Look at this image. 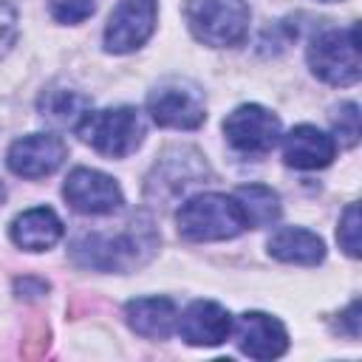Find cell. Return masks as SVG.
<instances>
[{
	"label": "cell",
	"mask_w": 362,
	"mask_h": 362,
	"mask_svg": "<svg viewBox=\"0 0 362 362\" xmlns=\"http://www.w3.org/2000/svg\"><path fill=\"white\" fill-rule=\"evenodd\" d=\"M158 246V238L153 232V223L147 218H136L127 223V229L116 235H85L74 243L71 255L79 266H90L99 272H130L153 257Z\"/></svg>",
	"instance_id": "6da1fadb"
},
{
	"label": "cell",
	"mask_w": 362,
	"mask_h": 362,
	"mask_svg": "<svg viewBox=\"0 0 362 362\" xmlns=\"http://www.w3.org/2000/svg\"><path fill=\"white\" fill-rule=\"evenodd\" d=\"M178 235L192 243L209 240H229L246 229V218L235 201V195L221 192H201L181 204L175 215Z\"/></svg>",
	"instance_id": "7a4b0ae2"
},
{
	"label": "cell",
	"mask_w": 362,
	"mask_h": 362,
	"mask_svg": "<svg viewBox=\"0 0 362 362\" xmlns=\"http://www.w3.org/2000/svg\"><path fill=\"white\" fill-rule=\"evenodd\" d=\"M184 17L192 37L212 48L240 45L249 34L246 0H187Z\"/></svg>",
	"instance_id": "3957f363"
},
{
	"label": "cell",
	"mask_w": 362,
	"mask_h": 362,
	"mask_svg": "<svg viewBox=\"0 0 362 362\" xmlns=\"http://www.w3.org/2000/svg\"><path fill=\"white\" fill-rule=\"evenodd\" d=\"M308 68L317 79L328 85H356L362 76L359 57V28H325L308 45Z\"/></svg>",
	"instance_id": "277c9868"
},
{
	"label": "cell",
	"mask_w": 362,
	"mask_h": 362,
	"mask_svg": "<svg viewBox=\"0 0 362 362\" xmlns=\"http://www.w3.org/2000/svg\"><path fill=\"white\" fill-rule=\"evenodd\" d=\"M79 139L90 144L96 153L107 158H124L136 153V147L144 139V122L136 107L119 105L105 110H88V116L76 127Z\"/></svg>",
	"instance_id": "5b68a950"
},
{
	"label": "cell",
	"mask_w": 362,
	"mask_h": 362,
	"mask_svg": "<svg viewBox=\"0 0 362 362\" xmlns=\"http://www.w3.org/2000/svg\"><path fill=\"white\" fill-rule=\"evenodd\" d=\"M147 113L158 127L195 130L206 119L204 93L189 79H164L147 96Z\"/></svg>",
	"instance_id": "8992f818"
},
{
	"label": "cell",
	"mask_w": 362,
	"mask_h": 362,
	"mask_svg": "<svg viewBox=\"0 0 362 362\" xmlns=\"http://www.w3.org/2000/svg\"><path fill=\"white\" fill-rule=\"evenodd\" d=\"M206 175H209V167H206V161L201 158L198 150H192V147H173V150H167L156 161L153 173L147 175L144 192H147L150 201H158V204L167 206L178 195H184L189 187L201 184Z\"/></svg>",
	"instance_id": "52a82bcc"
},
{
	"label": "cell",
	"mask_w": 362,
	"mask_h": 362,
	"mask_svg": "<svg viewBox=\"0 0 362 362\" xmlns=\"http://www.w3.org/2000/svg\"><path fill=\"white\" fill-rule=\"evenodd\" d=\"M158 17V0H119L105 25V51L130 54L141 48L153 31Z\"/></svg>",
	"instance_id": "ba28073f"
},
{
	"label": "cell",
	"mask_w": 362,
	"mask_h": 362,
	"mask_svg": "<svg viewBox=\"0 0 362 362\" xmlns=\"http://www.w3.org/2000/svg\"><path fill=\"white\" fill-rule=\"evenodd\" d=\"M226 141L243 156H263L280 139V119L263 105H240L223 119Z\"/></svg>",
	"instance_id": "9c48e42d"
},
{
	"label": "cell",
	"mask_w": 362,
	"mask_h": 362,
	"mask_svg": "<svg viewBox=\"0 0 362 362\" xmlns=\"http://www.w3.org/2000/svg\"><path fill=\"white\" fill-rule=\"evenodd\" d=\"M62 195L71 204V209H76L82 215H113L124 204L119 184L110 175L90 170V167L71 170L65 178Z\"/></svg>",
	"instance_id": "30bf717a"
},
{
	"label": "cell",
	"mask_w": 362,
	"mask_h": 362,
	"mask_svg": "<svg viewBox=\"0 0 362 362\" xmlns=\"http://www.w3.org/2000/svg\"><path fill=\"white\" fill-rule=\"evenodd\" d=\"M65 156H68V147H65V141L59 136H54V133H31V136L17 139L8 147L6 164L20 178H45L54 170H59Z\"/></svg>",
	"instance_id": "8fae6325"
},
{
	"label": "cell",
	"mask_w": 362,
	"mask_h": 362,
	"mask_svg": "<svg viewBox=\"0 0 362 362\" xmlns=\"http://www.w3.org/2000/svg\"><path fill=\"white\" fill-rule=\"evenodd\" d=\"M240 354L252 359H277L288 351V331L283 322L263 311H246L232 322Z\"/></svg>",
	"instance_id": "7c38bea8"
},
{
	"label": "cell",
	"mask_w": 362,
	"mask_h": 362,
	"mask_svg": "<svg viewBox=\"0 0 362 362\" xmlns=\"http://www.w3.org/2000/svg\"><path fill=\"white\" fill-rule=\"evenodd\" d=\"M178 334L187 345H198V348H212L221 345L223 339H229L232 334V317L221 303L212 300H195L181 317H178Z\"/></svg>",
	"instance_id": "4fadbf2b"
},
{
	"label": "cell",
	"mask_w": 362,
	"mask_h": 362,
	"mask_svg": "<svg viewBox=\"0 0 362 362\" xmlns=\"http://www.w3.org/2000/svg\"><path fill=\"white\" fill-rule=\"evenodd\" d=\"M337 141L314 124H297L283 136V161L294 170H322L334 161Z\"/></svg>",
	"instance_id": "5bb4252c"
},
{
	"label": "cell",
	"mask_w": 362,
	"mask_h": 362,
	"mask_svg": "<svg viewBox=\"0 0 362 362\" xmlns=\"http://www.w3.org/2000/svg\"><path fill=\"white\" fill-rule=\"evenodd\" d=\"M127 325L147 339H164L178 325V308L170 297H136L124 305Z\"/></svg>",
	"instance_id": "9a60e30c"
},
{
	"label": "cell",
	"mask_w": 362,
	"mask_h": 362,
	"mask_svg": "<svg viewBox=\"0 0 362 362\" xmlns=\"http://www.w3.org/2000/svg\"><path fill=\"white\" fill-rule=\"evenodd\" d=\"M8 235L25 252H45L62 238V221L57 218L54 209L34 206V209H25L23 215H17L11 221Z\"/></svg>",
	"instance_id": "2e32d148"
},
{
	"label": "cell",
	"mask_w": 362,
	"mask_h": 362,
	"mask_svg": "<svg viewBox=\"0 0 362 362\" xmlns=\"http://www.w3.org/2000/svg\"><path fill=\"white\" fill-rule=\"evenodd\" d=\"M269 255L280 263H294V266H317L325 257V243L320 235L300 229V226H288L280 229L269 238Z\"/></svg>",
	"instance_id": "e0dca14e"
},
{
	"label": "cell",
	"mask_w": 362,
	"mask_h": 362,
	"mask_svg": "<svg viewBox=\"0 0 362 362\" xmlns=\"http://www.w3.org/2000/svg\"><path fill=\"white\" fill-rule=\"evenodd\" d=\"M40 116L57 127H79V122L90 110V99L71 88H51L40 96Z\"/></svg>",
	"instance_id": "ac0fdd59"
},
{
	"label": "cell",
	"mask_w": 362,
	"mask_h": 362,
	"mask_svg": "<svg viewBox=\"0 0 362 362\" xmlns=\"http://www.w3.org/2000/svg\"><path fill=\"white\" fill-rule=\"evenodd\" d=\"M235 201L246 218V226H269L280 218V198L272 187L243 184L235 189Z\"/></svg>",
	"instance_id": "d6986e66"
},
{
	"label": "cell",
	"mask_w": 362,
	"mask_h": 362,
	"mask_svg": "<svg viewBox=\"0 0 362 362\" xmlns=\"http://www.w3.org/2000/svg\"><path fill=\"white\" fill-rule=\"evenodd\" d=\"M331 122H334V133H337L342 147H354L359 141V107H356V102H342L334 110Z\"/></svg>",
	"instance_id": "ffe728a7"
},
{
	"label": "cell",
	"mask_w": 362,
	"mask_h": 362,
	"mask_svg": "<svg viewBox=\"0 0 362 362\" xmlns=\"http://www.w3.org/2000/svg\"><path fill=\"white\" fill-rule=\"evenodd\" d=\"M337 240H339V246L348 257H359V206L356 204L345 206V212L339 218Z\"/></svg>",
	"instance_id": "44dd1931"
},
{
	"label": "cell",
	"mask_w": 362,
	"mask_h": 362,
	"mask_svg": "<svg viewBox=\"0 0 362 362\" xmlns=\"http://www.w3.org/2000/svg\"><path fill=\"white\" fill-rule=\"evenodd\" d=\"M93 0H51V14L59 23H82L93 14Z\"/></svg>",
	"instance_id": "7402d4cb"
},
{
	"label": "cell",
	"mask_w": 362,
	"mask_h": 362,
	"mask_svg": "<svg viewBox=\"0 0 362 362\" xmlns=\"http://www.w3.org/2000/svg\"><path fill=\"white\" fill-rule=\"evenodd\" d=\"M14 40H17V11L6 0H0V59L11 51Z\"/></svg>",
	"instance_id": "603a6c76"
},
{
	"label": "cell",
	"mask_w": 362,
	"mask_h": 362,
	"mask_svg": "<svg viewBox=\"0 0 362 362\" xmlns=\"http://www.w3.org/2000/svg\"><path fill=\"white\" fill-rule=\"evenodd\" d=\"M342 322H345V328H339V331H345L351 339H356V337H359V300H354V303L342 311Z\"/></svg>",
	"instance_id": "cb8c5ba5"
},
{
	"label": "cell",
	"mask_w": 362,
	"mask_h": 362,
	"mask_svg": "<svg viewBox=\"0 0 362 362\" xmlns=\"http://www.w3.org/2000/svg\"><path fill=\"white\" fill-rule=\"evenodd\" d=\"M6 201V187H3V181H0V204Z\"/></svg>",
	"instance_id": "d4e9b609"
},
{
	"label": "cell",
	"mask_w": 362,
	"mask_h": 362,
	"mask_svg": "<svg viewBox=\"0 0 362 362\" xmlns=\"http://www.w3.org/2000/svg\"><path fill=\"white\" fill-rule=\"evenodd\" d=\"M320 3H339V0H320Z\"/></svg>",
	"instance_id": "484cf974"
}]
</instances>
